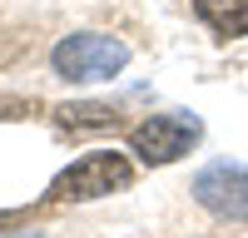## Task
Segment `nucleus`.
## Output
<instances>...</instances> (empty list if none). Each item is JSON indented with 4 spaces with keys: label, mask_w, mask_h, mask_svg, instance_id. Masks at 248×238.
Instances as JSON below:
<instances>
[{
    "label": "nucleus",
    "mask_w": 248,
    "mask_h": 238,
    "mask_svg": "<svg viewBox=\"0 0 248 238\" xmlns=\"http://www.w3.org/2000/svg\"><path fill=\"white\" fill-rule=\"evenodd\" d=\"M194 10L218 35H248V0H194Z\"/></svg>",
    "instance_id": "5"
},
{
    "label": "nucleus",
    "mask_w": 248,
    "mask_h": 238,
    "mask_svg": "<svg viewBox=\"0 0 248 238\" xmlns=\"http://www.w3.org/2000/svg\"><path fill=\"white\" fill-rule=\"evenodd\" d=\"M129 178H134V169H129V159H124V154L94 149V154H85V159H75V164L50 184V193H55V198H105V193L124 189Z\"/></svg>",
    "instance_id": "2"
},
{
    "label": "nucleus",
    "mask_w": 248,
    "mask_h": 238,
    "mask_svg": "<svg viewBox=\"0 0 248 238\" xmlns=\"http://www.w3.org/2000/svg\"><path fill=\"white\" fill-rule=\"evenodd\" d=\"M199 134H203L199 119L174 109V114H154V119H144V124H134L129 129V149L144 159V164H169V159L189 154L199 144Z\"/></svg>",
    "instance_id": "3"
},
{
    "label": "nucleus",
    "mask_w": 248,
    "mask_h": 238,
    "mask_svg": "<svg viewBox=\"0 0 248 238\" xmlns=\"http://www.w3.org/2000/svg\"><path fill=\"white\" fill-rule=\"evenodd\" d=\"M194 198L214 218H229V223H243L248 218V169L243 164H209L194 178Z\"/></svg>",
    "instance_id": "4"
},
{
    "label": "nucleus",
    "mask_w": 248,
    "mask_h": 238,
    "mask_svg": "<svg viewBox=\"0 0 248 238\" xmlns=\"http://www.w3.org/2000/svg\"><path fill=\"white\" fill-rule=\"evenodd\" d=\"M124 65H129V45L114 35H70V40H60L55 45V70L75 79V85H90V79H114Z\"/></svg>",
    "instance_id": "1"
},
{
    "label": "nucleus",
    "mask_w": 248,
    "mask_h": 238,
    "mask_svg": "<svg viewBox=\"0 0 248 238\" xmlns=\"http://www.w3.org/2000/svg\"><path fill=\"white\" fill-rule=\"evenodd\" d=\"M20 238H35V233H20Z\"/></svg>",
    "instance_id": "6"
}]
</instances>
